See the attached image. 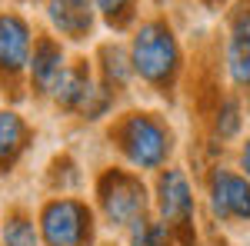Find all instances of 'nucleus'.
<instances>
[{
    "instance_id": "14",
    "label": "nucleus",
    "mask_w": 250,
    "mask_h": 246,
    "mask_svg": "<svg viewBox=\"0 0 250 246\" xmlns=\"http://www.w3.org/2000/svg\"><path fill=\"white\" fill-rule=\"evenodd\" d=\"M3 246H37V233H34V223L27 216H7L3 223Z\"/></svg>"
},
{
    "instance_id": "12",
    "label": "nucleus",
    "mask_w": 250,
    "mask_h": 246,
    "mask_svg": "<svg viewBox=\"0 0 250 246\" xmlns=\"http://www.w3.org/2000/svg\"><path fill=\"white\" fill-rule=\"evenodd\" d=\"M23 140H27V127L14 110H3L0 114V167H10L17 160V153L23 150Z\"/></svg>"
},
{
    "instance_id": "19",
    "label": "nucleus",
    "mask_w": 250,
    "mask_h": 246,
    "mask_svg": "<svg viewBox=\"0 0 250 246\" xmlns=\"http://www.w3.org/2000/svg\"><path fill=\"white\" fill-rule=\"evenodd\" d=\"M157 3H167V0H157Z\"/></svg>"
},
{
    "instance_id": "2",
    "label": "nucleus",
    "mask_w": 250,
    "mask_h": 246,
    "mask_svg": "<svg viewBox=\"0 0 250 246\" xmlns=\"http://www.w3.org/2000/svg\"><path fill=\"white\" fill-rule=\"evenodd\" d=\"M117 140H120V150L127 153V160L140 170L160 167L170 153V133L150 114H130L117 127Z\"/></svg>"
},
{
    "instance_id": "8",
    "label": "nucleus",
    "mask_w": 250,
    "mask_h": 246,
    "mask_svg": "<svg viewBox=\"0 0 250 246\" xmlns=\"http://www.w3.org/2000/svg\"><path fill=\"white\" fill-rule=\"evenodd\" d=\"M30 60V27L17 14H0V74H20Z\"/></svg>"
},
{
    "instance_id": "5",
    "label": "nucleus",
    "mask_w": 250,
    "mask_h": 246,
    "mask_svg": "<svg viewBox=\"0 0 250 246\" xmlns=\"http://www.w3.org/2000/svg\"><path fill=\"white\" fill-rule=\"evenodd\" d=\"M210 209L220 220H250V180L244 173L213 170Z\"/></svg>"
},
{
    "instance_id": "1",
    "label": "nucleus",
    "mask_w": 250,
    "mask_h": 246,
    "mask_svg": "<svg viewBox=\"0 0 250 246\" xmlns=\"http://www.w3.org/2000/svg\"><path fill=\"white\" fill-rule=\"evenodd\" d=\"M130 60H134V70L147 83L167 90L173 74H177V67H180V50H177V40H173L170 27L160 23V20L144 23L134 37V54H130Z\"/></svg>"
},
{
    "instance_id": "7",
    "label": "nucleus",
    "mask_w": 250,
    "mask_h": 246,
    "mask_svg": "<svg viewBox=\"0 0 250 246\" xmlns=\"http://www.w3.org/2000/svg\"><path fill=\"white\" fill-rule=\"evenodd\" d=\"M227 70L237 87H250V3H240L230 17Z\"/></svg>"
},
{
    "instance_id": "11",
    "label": "nucleus",
    "mask_w": 250,
    "mask_h": 246,
    "mask_svg": "<svg viewBox=\"0 0 250 246\" xmlns=\"http://www.w3.org/2000/svg\"><path fill=\"white\" fill-rule=\"evenodd\" d=\"M90 87H94V80L87 74V67L77 63V67H67V70H63L54 96H57V103L63 110H80V103H83V96L90 94Z\"/></svg>"
},
{
    "instance_id": "13",
    "label": "nucleus",
    "mask_w": 250,
    "mask_h": 246,
    "mask_svg": "<svg viewBox=\"0 0 250 246\" xmlns=\"http://www.w3.org/2000/svg\"><path fill=\"white\" fill-rule=\"evenodd\" d=\"M100 60H104V76H107V83L124 87V83L130 80V63H134V60H127V54H124L120 47L107 43V47L100 50Z\"/></svg>"
},
{
    "instance_id": "6",
    "label": "nucleus",
    "mask_w": 250,
    "mask_h": 246,
    "mask_svg": "<svg viewBox=\"0 0 250 246\" xmlns=\"http://www.w3.org/2000/svg\"><path fill=\"white\" fill-rule=\"evenodd\" d=\"M157 209H160L164 223L170 229H184L190 223L193 196H190V183L180 170L160 173V180H157Z\"/></svg>"
},
{
    "instance_id": "17",
    "label": "nucleus",
    "mask_w": 250,
    "mask_h": 246,
    "mask_svg": "<svg viewBox=\"0 0 250 246\" xmlns=\"http://www.w3.org/2000/svg\"><path fill=\"white\" fill-rule=\"evenodd\" d=\"M97 7L107 14L110 23H124L127 20V10H130V0H97Z\"/></svg>"
},
{
    "instance_id": "4",
    "label": "nucleus",
    "mask_w": 250,
    "mask_h": 246,
    "mask_svg": "<svg viewBox=\"0 0 250 246\" xmlns=\"http://www.w3.org/2000/svg\"><path fill=\"white\" fill-rule=\"evenodd\" d=\"M97 196H100V207L107 213V220L117 223V227H134L137 220H144V209H147V196H144V187L140 180L130 176V173L110 170L100 176V187H97Z\"/></svg>"
},
{
    "instance_id": "3",
    "label": "nucleus",
    "mask_w": 250,
    "mask_h": 246,
    "mask_svg": "<svg viewBox=\"0 0 250 246\" xmlns=\"http://www.w3.org/2000/svg\"><path fill=\"white\" fill-rule=\"evenodd\" d=\"M40 233L47 246H87L94 236L90 209L77 200H50L40 213Z\"/></svg>"
},
{
    "instance_id": "9",
    "label": "nucleus",
    "mask_w": 250,
    "mask_h": 246,
    "mask_svg": "<svg viewBox=\"0 0 250 246\" xmlns=\"http://www.w3.org/2000/svg\"><path fill=\"white\" fill-rule=\"evenodd\" d=\"M47 17L70 40H83L94 27V10L87 0H47Z\"/></svg>"
},
{
    "instance_id": "10",
    "label": "nucleus",
    "mask_w": 250,
    "mask_h": 246,
    "mask_svg": "<svg viewBox=\"0 0 250 246\" xmlns=\"http://www.w3.org/2000/svg\"><path fill=\"white\" fill-rule=\"evenodd\" d=\"M63 50H60V43H54L50 37L37 40V47H34V60H30V80H34V87L43 90V94H54L60 83V76H63Z\"/></svg>"
},
{
    "instance_id": "18",
    "label": "nucleus",
    "mask_w": 250,
    "mask_h": 246,
    "mask_svg": "<svg viewBox=\"0 0 250 246\" xmlns=\"http://www.w3.org/2000/svg\"><path fill=\"white\" fill-rule=\"evenodd\" d=\"M240 170H244V176L250 180V140L244 143V150H240Z\"/></svg>"
},
{
    "instance_id": "16",
    "label": "nucleus",
    "mask_w": 250,
    "mask_h": 246,
    "mask_svg": "<svg viewBox=\"0 0 250 246\" xmlns=\"http://www.w3.org/2000/svg\"><path fill=\"white\" fill-rule=\"evenodd\" d=\"M240 130V103L237 100H224L217 110V133L220 136H233Z\"/></svg>"
},
{
    "instance_id": "15",
    "label": "nucleus",
    "mask_w": 250,
    "mask_h": 246,
    "mask_svg": "<svg viewBox=\"0 0 250 246\" xmlns=\"http://www.w3.org/2000/svg\"><path fill=\"white\" fill-rule=\"evenodd\" d=\"M130 246H167V227L154 220H137L130 227Z\"/></svg>"
}]
</instances>
